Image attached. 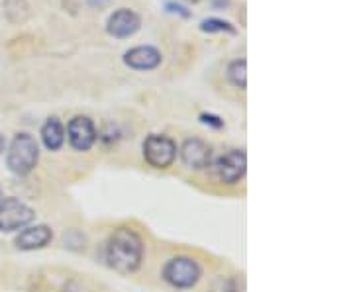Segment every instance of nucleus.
<instances>
[{"label": "nucleus", "mask_w": 353, "mask_h": 292, "mask_svg": "<svg viewBox=\"0 0 353 292\" xmlns=\"http://www.w3.org/2000/svg\"><path fill=\"white\" fill-rule=\"evenodd\" d=\"M36 218L34 208L22 202L20 198H2L0 200V231H20L30 226Z\"/></svg>", "instance_id": "obj_4"}, {"label": "nucleus", "mask_w": 353, "mask_h": 292, "mask_svg": "<svg viewBox=\"0 0 353 292\" xmlns=\"http://www.w3.org/2000/svg\"><path fill=\"white\" fill-rule=\"evenodd\" d=\"M245 73H248V63L243 59H238V61H232L230 67H228V79L234 87L238 89H245Z\"/></svg>", "instance_id": "obj_13"}, {"label": "nucleus", "mask_w": 353, "mask_h": 292, "mask_svg": "<svg viewBox=\"0 0 353 292\" xmlns=\"http://www.w3.org/2000/svg\"><path fill=\"white\" fill-rule=\"evenodd\" d=\"M187 2H201V0H187Z\"/></svg>", "instance_id": "obj_18"}, {"label": "nucleus", "mask_w": 353, "mask_h": 292, "mask_svg": "<svg viewBox=\"0 0 353 292\" xmlns=\"http://www.w3.org/2000/svg\"><path fill=\"white\" fill-rule=\"evenodd\" d=\"M202 32H228V34H236V28L232 24H228L224 20H218V18H210V20H204L201 24Z\"/></svg>", "instance_id": "obj_14"}, {"label": "nucleus", "mask_w": 353, "mask_h": 292, "mask_svg": "<svg viewBox=\"0 0 353 292\" xmlns=\"http://www.w3.org/2000/svg\"><path fill=\"white\" fill-rule=\"evenodd\" d=\"M181 159H183V163L189 167V169L202 171V169L210 167L212 152H210L208 143H204L199 138H190L181 147Z\"/></svg>", "instance_id": "obj_8"}, {"label": "nucleus", "mask_w": 353, "mask_h": 292, "mask_svg": "<svg viewBox=\"0 0 353 292\" xmlns=\"http://www.w3.org/2000/svg\"><path fill=\"white\" fill-rule=\"evenodd\" d=\"M41 141L50 152L61 149V145L65 143V129L59 118H48V122L41 127Z\"/></svg>", "instance_id": "obj_12"}, {"label": "nucleus", "mask_w": 353, "mask_h": 292, "mask_svg": "<svg viewBox=\"0 0 353 292\" xmlns=\"http://www.w3.org/2000/svg\"><path fill=\"white\" fill-rule=\"evenodd\" d=\"M4 143H6V141H4V138H2V136H0V152H2V149H4Z\"/></svg>", "instance_id": "obj_17"}, {"label": "nucleus", "mask_w": 353, "mask_h": 292, "mask_svg": "<svg viewBox=\"0 0 353 292\" xmlns=\"http://www.w3.org/2000/svg\"><path fill=\"white\" fill-rule=\"evenodd\" d=\"M124 63L132 69H138V71H150L155 69L161 63V53L152 48V45H139L134 50L126 51L124 55Z\"/></svg>", "instance_id": "obj_11"}, {"label": "nucleus", "mask_w": 353, "mask_h": 292, "mask_svg": "<svg viewBox=\"0 0 353 292\" xmlns=\"http://www.w3.org/2000/svg\"><path fill=\"white\" fill-rule=\"evenodd\" d=\"M143 159L153 169H169L176 159L175 141L167 136H150L143 141Z\"/></svg>", "instance_id": "obj_5"}, {"label": "nucleus", "mask_w": 353, "mask_h": 292, "mask_svg": "<svg viewBox=\"0 0 353 292\" xmlns=\"http://www.w3.org/2000/svg\"><path fill=\"white\" fill-rule=\"evenodd\" d=\"M53 240V231L50 226L46 224H38V226H26L18 236H16V247L22 251H36V249H43L46 245H50Z\"/></svg>", "instance_id": "obj_9"}, {"label": "nucleus", "mask_w": 353, "mask_h": 292, "mask_svg": "<svg viewBox=\"0 0 353 292\" xmlns=\"http://www.w3.org/2000/svg\"><path fill=\"white\" fill-rule=\"evenodd\" d=\"M248 171V157L241 149H232L222 155L214 165V175L224 185H238L245 177Z\"/></svg>", "instance_id": "obj_6"}, {"label": "nucleus", "mask_w": 353, "mask_h": 292, "mask_svg": "<svg viewBox=\"0 0 353 292\" xmlns=\"http://www.w3.org/2000/svg\"><path fill=\"white\" fill-rule=\"evenodd\" d=\"M67 138L73 149L88 152L97 141V129H94L92 120L87 116H75L67 126Z\"/></svg>", "instance_id": "obj_7"}, {"label": "nucleus", "mask_w": 353, "mask_h": 292, "mask_svg": "<svg viewBox=\"0 0 353 292\" xmlns=\"http://www.w3.org/2000/svg\"><path fill=\"white\" fill-rule=\"evenodd\" d=\"M0 200H2V191H0Z\"/></svg>", "instance_id": "obj_19"}, {"label": "nucleus", "mask_w": 353, "mask_h": 292, "mask_svg": "<svg viewBox=\"0 0 353 292\" xmlns=\"http://www.w3.org/2000/svg\"><path fill=\"white\" fill-rule=\"evenodd\" d=\"M202 124H206V126H214V127H222L224 126V122L218 118V116H212V114H202L201 116Z\"/></svg>", "instance_id": "obj_16"}, {"label": "nucleus", "mask_w": 353, "mask_h": 292, "mask_svg": "<svg viewBox=\"0 0 353 292\" xmlns=\"http://www.w3.org/2000/svg\"><path fill=\"white\" fill-rule=\"evenodd\" d=\"M39 159V147L38 141L34 140L30 134H16L12 143L6 153V165L18 177H26L30 175Z\"/></svg>", "instance_id": "obj_2"}, {"label": "nucleus", "mask_w": 353, "mask_h": 292, "mask_svg": "<svg viewBox=\"0 0 353 292\" xmlns=\"http://www.w3.org/2000/svg\"><path fill=\"white\" fill-rule=\"evenodd\" d=\"M143 259V242L134 229H114L106 242V261L120 275L136 273Z\"/></svg>", "instance_id": "obj_1"}, {"label": "nucleus", "mask_w": 353, "mask_h": 292, "mask_svg": "<svg viewBox=\"0 0 353 292\" xmlns=\"http://www.w3.org/2000/svg\"><path fill=\"white\" fill-rule=\"evenodd\" d=\"M139 30V16L128 8H120L108 18V34L114 38H130Z\"/></svg>", "instance_id": "obj_10"}, {"label": "nucleus", "mask_w": 353, "mask_h": 292, "mask_svg": "<svg viewBox=\"0 0 353 292\" xmlns=\"http://www.w3.org/2000/svg\"><path fill=\"white\" fill-rule=\"evenodd\" d=\"M202 277L201 265L192 257H173L165 263L163 279L173 289H192Z\"/></svg>", "instance_id": "obj_3"}, {"label": "nucleus", "mask_w": 353, "mask_h": 292, "mask_svg": "<svg viewBox=\"0 0 353 292\" xmlns=\"http://www.w3.org/2000/svg\"><path fill=\"white\" fill-rule=\"evenodd\" d=\"M165 8H167V12L171 14H179V16H183V18H189L190 12L185 8V6H181V4H175V2H167L165 4Z\"/></svg>", "instance_id": "obj_15"}]
</instances>
